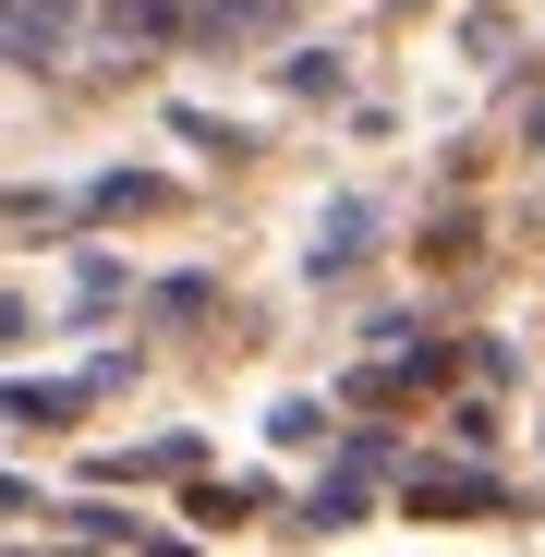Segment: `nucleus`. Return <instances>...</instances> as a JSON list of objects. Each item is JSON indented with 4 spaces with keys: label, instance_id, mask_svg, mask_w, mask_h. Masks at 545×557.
I'll list each match as a JSON object with an SVG mask.
<instances>
[{
    "label": "nucleus",
    "instance_id": "obj_1",
    "mask_svg": "<svg viewBox=\"0 0 545 557\" xmlns=\"http://www.w3.org/2000/svg\"><path fill=\"white\" fill-rule=\"evenodd\" d=\"M304 0H0V73H158V61H219L292 25Z\"/></svg>",
    "mask_w": 545,
    "mask_h": 557
}]
</instances>
